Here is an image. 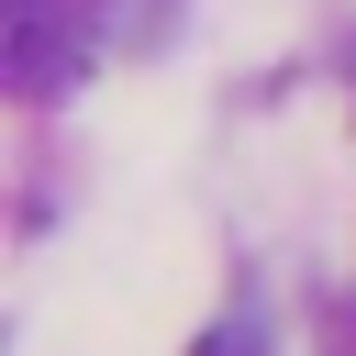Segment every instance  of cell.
<instances>
[{
	"instance_id": "6da1fadb",
	"label": "cell",
	"mask_w": 356,
	"mask_h": 356,
	"mask_svg": "<svg viewBox=\"0 0 356 356\" xmlns=\"http://www.w3.org/2000/svg\"><path fill=\"white\" fill-rule=\"evenodd\" d=\"M0 78L22 100H67L89 78V11L78 0H0Z\"/></svg>"
}]
</instances>
